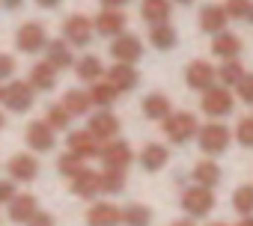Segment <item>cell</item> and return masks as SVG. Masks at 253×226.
<instances>
[{"mask_svg": "<svg viewBox=\"0 0 253 226\" xmlns=\"http://www.w3.org/2000/svg\"><path fill=\"white\" fill-rule=\"evenodd\" d=\"M197 131H200L197 116H194V113H188V110L170 113V116L164 119V134H167L170 143H179V146H182V143H188Z\"/></svg>", "mask_w": 253, "mask_h": 226, "instance_id": "cell-1", "label": "cell"}, {"mask_svg": "<svg viewBox=\"0 0 253 226\" xmlns=\"http://www.w3.org/2000/svg\"><path fill=\"white\" fill-rule=\"evenodd\" d=\"M203 113H209V116L220 119V116H229V113L235 110V98L226 86H211L203 92V101H200Z\"/></svg>", "mask_w": 253, "mask_h": 226, "instance_id": "cell-2", "label": "cell"}, {"mask_svg": "<svg viewBox=\"0 0 253 226\" xmlns=\"http://www.w3.org/2000/svg\"><path fill=\"white\" fill-rule=\"evenodd\" d=\"M197 140H200V149H203L206 155H220V152H226L232 134H229L226 125H220V122H209V125H203V128L197 131Z\"/></svg>", "mask_w": 253, "mask_h": 226, "instance_id": "cell-3", "label": "cell"}, {"mask_svg": "<svg viewBox=\"0 0 253 226\" xmlns=\"http://www.w3.org/2000/svg\"><path fill=\"white\" fill-rule=\"evenodd\" d=\"M15 45H18L21 54H39V51L48 48V33H45V27L39 21H27V24L18 27Z\"/></svg>", "mask_w": 253, "mask_h": 226, "instance_id": "cell-4", "label": "cell"}, {"mask_svg": "<svg viewBox=\"0 0 253 226\" xmlns=\"http://www.w3.org/2000/svg\"><path fill=\"white\" fill-rule=\"evenodd\" d=\"M182 208L191 214V217H206L211 208H214V193L211 188H203V185H194L182 193Z\"/></svg>", "mask_w": 253, "mask_h": 226, "instance_id": "cell-5", "label": "cell"}, {"mask_svg": "<svg viewBox=\"0 0 253 226\" xmlns=\"http://www.w3.org/2000/svg\"><path fill=\"white\" fill-rule=\"evenodd\" d=\"M110 54H113L116 63L134 66V63L143 57V42H140L134 33H119V36L110 42Z\"/></svg>", "mask_w": 253, "mask_h": 226, "instance_id": "cell-6", "label": "cell"}, {"mask_svg": "<svg viewBox=\"0 0 253 226\" xmlns=\"http://www.w3.org/2000/svg\"><path fill=\"white\" fill-rule=\"evenodd\" d=\"M98 158H101V164H104V170H128V164L134 161V152H131V146L125 143V140H110L101 152H98Z\"/></svg>", "mask_w": 253, "mask_h": 226, "instance_id": "cell-7", "label": "cell"}, {"mask_svg": "<svg viewBox=\"0 0 253 226\" xmlns=\"http://www.w3.org/2000/svg\"><path fill=\"white\" fill-rule=\"evenodd\" d=\"M92 33H95V27H92V21L86 15H69L66 24H63V36L75 48H86L92 42Z\"/></svg>", "mask_w": 253, "mask_h": 226, "instance_id": "cell-8", "label": "cell"}, {"mask_svg": "<svg viewBox=\"0 0 253 226\" xmlns=\"http://www.w3.org/2000/svg\"><path fill=\"white\" fill-rule=\"evenodd\" d=\"M104 80H107L116 92H131V89L140 86V75H137V69H134V66H125V63L110 66V69L104 72Z\"/></svg>", "mask_w": 253, "mask_h": 226, "instance_id": "cell-9", "label": "cell"}, {"mask_svg": "<svg viewBox=\"0 0 253 226\" xmlns=\"http://www.w3.org/2000/svg\"><path fill=\"white\" fill-rule=\"evenodd\" d=\"M33 86L27 83V80H15V83H9L6 86V92H3V104L12 110V113H27L30 107H33Z\"/></svg>", "mask_w": 253, "mask_h": 226, "instance_id": "cell-10", "label": "cell"}, {"mask_svg": "<svg viewBox=\"0 0 253 226\" xmlns=\"http://www.w3.org/2000/svg\"><path fill=\"white\" fill-rule=\"evenodd\" d=\"M185 80H188L191 89L206 92V89L214 86V80H217V69H214L211 63H206V60H194V63L188 66V72H185Z\"/></svg>", "mask_w": 253, "mask_h": 226, "instance_id": "cell-11", "label": "cell"}, {"mask_svg": "<svg viewBox=\"0 0 253 226\" xmlns=\"http://www.w3.org/2000/svg\"><path fill=\"white\" fill-rule=\"evenodd\" d=\"M27 146L33 149V152H51L54 146H57V131L48 125V122H30L27 125Z\"/></svg>", "mask_w": 253, "mask_h": 226, "instance_id": "cell-12", "label": "cell"}, {"mask_svg": "<svg viewBox=\"0 0 253 226\" xmlns=\"http://www.w3.org/2000/svg\"><path fill=\"white\" fill-rule=\"evenodd\" d=\"M69 188H72V193L75 196H81V199H92V196H98L101 193V173H95V170H81L78 176H72L69 179Z\"/></svg>", "mask_w": 253, "mask_h": 226, "instance_id": "cell-13", "label": "cell"}, {"mask_svg": "<svg viewBox=\"0 0 253 226\" xmlns=\"http://www.w3.org/2000/svg\"><path fill=\"white\" fill-rule=\"evenodd\" d=\"M86 131H89L98 143H101V140H104V143H110V140L119 134V119L113 116L110 110H101V113H95V116L86 122Z\"/></svg>", "mask_w": 253, "mask_h": 226, "instance_id": "cell-14", "label": "cell"}, {"mask_svg": "<svg viewBox=\"0 0 253 226\" xmlns=\"http://www.w3.org/2000/svg\"><path fill=\"white\" fill-rule=\"evenodd\" d=\"M6 170H9V179H12V182H33V179L39 176V161H36V155L18 152V155L9 158Z\"/></svg>", "mask_w": 253, "mask_h": 226, "instance_id": "cell-15", "label": "cell"}, {"mask_svg": "<svg viewBox=\"0 0 253 226\" xmlns=\"http://www.w3.org/2000/svg\"><path fill=\"white\" fill-rule=\"evenodd\" d=\"M92 27H95V33L98 36H119V33H125V12H119V9H104V12H98V18L92 21Z\"/></svg>", "mask_w": 253, "mask_h": 226, "instance_id": "cell-16", "label": "cell"}, {"mask_svg": "<svg viewBox=\"0 0 253 226\" xmlns=\"http://www.w3.org/2000/svg\"><path fill=\"white\" fill-rule=\"evenodd\" d=\"M86 223L89 226H119L122 223V208H116L113 202H95L86 211Z\"/></svg>", "mask_w": 253, "mask_h": 226, "instance_id": "cell-17", "label": "cell"}, {"mask_svg": "<svg viewBox=\"0 0 253 226\" xmlns=\"http://www.w3.org/2000/svg\"><path fill=\"white\" fill-rule=\"evenodd\" d=\"M69 152H75L78 158H84V161H89V158H98V140L84 128V131H72L69 134Z\"/></svg>", "mask_w": 253, "mask_h": 226, "instance_id": "cell-18", "label": "cell"}, {"mask_svg": "<svg viewBox=\"0 0 253 226\" xmlns=\"http://www.w3.org/2000/svg\"><path fill=\"white\" fill-rule=\"evenodd\" d=\"M226 21H229V15H226V9L223 6H217V3H209V6H203L200 9V30H206V33H223V27H226Z\"/></svg>", "mask_w": 253, "mask_h": 226, "instance_id": "cell-19", "label": "cell"}, {"mask_svg": "<svg viewBox=\"0 0 253 226\" xmlns=\"http://www.w3.org/2000/svg\"><path fill=\"white\" fill-rule=\"evenodd\" d=\"M137 161H140V167H143L146 173H158V170L170 161V152H167V146H161V143H146L143 152L137 155Z\"/></svg>", "mask_w": 253, "mask_h": 226, "instance_id": "cell-20", "label": "cell"}, {"mask_svg": "<svg viewBox=\"0 0 253 226\" xmlns=\"http://www.w3.org/2000/svg\"><path fill=\"white\" fill-rule=\"evenodd\" d=\"M27 83H30L33 89H39V92H48V89H54V83H57V69H54L48 60H42V63H36V66L30 69Z\"/></svg>", "mask_w": 253, "mask_h": 226, "instance_id": "cell-21", "label": "cell"}, {"mask_svg": "<svg viewBox=\"0 0 253 226\" xmlns=\"http://www.w3.org/2000/svg\"><path fill=\"white\" fill-rule=\"evenodd\" d=\"M39 211L36 196L33 193H15V199L9 202V220L15 223H30V217Z\"/></svg>", "mask_w": 253, "mask_h": 226, "instance_id": "cell-22", "label": "cell"}, {"mask_svg": "<svg viewBox=\"0 0 253 226\" xmlns=\"http://www.w3.org/2000/svg\"><path fill=\"white\" fill-rule=\"evenodd\" d=\"M173 113V104H170V98L164 95V92H149L146 98H143V116L146 119H167Z\"/></svg>", "mask_w": 253, "mask_h": 226, "instance_id": "cell-23", "label": "cell"}, {"mask_svg": "<svg viewBox=\"0 0 253 226\" xmlns=\"http://www.w3.org/2000/svg\"><path fill=\"white\" fill-rule=\"evenodd\" d=\"M211 54L220 57V60H238V54H241V39H238L235 33H226V30H223V33L214 36Z\"/></svg>", "mask_w": 253, "mask_h": 226, "instance_id": "cell-24", "label": "cell"}, {"mask_svg": "<svg viewBox=\"0 0 253 226\" xmlns=\"http://www.w3.org/2000/svg\"><path fill=\"white\" fill-rule=\"evenodd\" d=\"M45 60H48L57 72H60V69H69V66L75 63V57H72V45L63 42V39L48 42V48H45Z\"/></svg>", "mask_w": 253, "mask_h": 226, "instance_id": "cell-25", "label": "cell"}, {"mask_svg": "<svg viewBox=\"0 0 253 226\" xmlns=\"http://www.w3.org/2000/svg\"><path fill=\"white\" fill-rule=\"evenodd\" d=\"M170 9H173L170 0H143V3H140V15H143L152 27H155V24H167Z\"/></svg>", "mask_w": 253, "mask_h": 226, "instance_id": "cell-26", "label": "cell"}, {"mask_svg": "<svg viewBox=\"0 0 253 226\" xmlns=\"http://www.w3.org/2000/svg\"><path fill=\"white\" fill-rule=\"evenodd\" d=\"M75 72H78V77H81L84 83H95V80L104 77V66H101V60H98L95 54L81 57V60L75 63Z\"/></svg>", "mask_w": 253, "mask_h": 226, "instance_id": "cell-27", "label": "cell"}, {"mask_svg": "<svg viewBox=\"0 0 253 226\" xmlns=\"http://www.w3.org/2000/svg\"><path fill=\"white\" fill-rule=\"evenodd\" d=\"M191 179H194L197 185H203V188H214V185L220 182V167H217V161H211V158H203V161L194 167Z\"/></svg>", "mask_w": 253, "mask_h": 226, "instance_id": "cell-28", "label": "cell"}, {"mask_svg": "<svg viewBox=\"0 0 253 226\" xmlns=\"http://www.w3.org/2000/svg\"><path fill=\"white\" fill-rule=\"evenodd\" d=\"M72 116H84V113L92 107V101H89V92H84V89H69L66 95H63V101H60Z\"/></svg>", "mask_w": 253, "mask_h": 226, "instance_id": "cell-29", "label": "cell"}, {"mask_svg": "<svg viewBox=\"0 0 253 226\" xmlns=\"http://www.w3.org/2000/svg\"><path fill=\"white\" fill-rule=\"evenodd\" d=\"M149 42H152V48H158V51H170V48L176 45V30H173L170 24H155V27L149 30Z\"/></svg>", "mask_w": 253, "mask_h": 226, "instance_id": "cell-30", "label": "cell"}, {"mask_svg": "<svg viewBox=\"0 0 253 226\" xmlns=\"http://www.w3.org/2000/svg\"><path fill=\"white\" fill-rule=\"evenodd\" d=\"M244 75H247V72L241 69V63H238V60H223V66L217 69V80H220L226 89H229V86H238Z\"/></svg>", "mask_w": 253, "mask_h": 226, "instance_id": "cell-31", "label": "cell"}, {"mask_svg": "<svg viewBox=\"0 0 253 226\" xmlns=\"http://www.w3.org/2000/svg\"><path fill=\"white\" fill-rule=\"evenodd\" d=\"M116 89L107 83V80H95L92 86H89V101L95 104V107H110L113 101H116Z\"/></svg>", "mask_w": 253, "mask_h": 226, "instance_id": "cell-32", "label": "cell"}, {"mask_svg": "<svg viewBox=\"0 0 253 226\" xmlns=\"http://www.w3.org/2000/svg\"><path fill=\"white\" fill-rule=\"evenodd\" d=\"M122 223L125 226H149L152 223V211L140 202H131L128 208H122Z\"/></svg>", "mask_w": 253, "mask_h": 226, "instance_id": "cell-33", "label": "cell"}, {"mask_svg": "<svg viewBox=\"0 0 253 226\" xmlns=\"http://www.w3.org/2000/svg\"><path fill=\"white\" fill-rule=\"evenodd\" d=\"M232 208L244 217V214H253V185H241L235 193H232Z\"/></svg>", "mask_w": 253, "mask_h": 226, "instance_id": "cell-34", "label": "cell"}, {"mask_svg": "<svg viewBox=\"0 0 253 226\" xmlns=\"http://www.w3.org/2000/svg\"><path fill=\"white\" fill-rule=\"evenodd\" d=\"M45 122H48L54 131H66V128H69V122H72V113H69L63 104H51V107H48Z\"/></svg>", "mask_w": 253, "mask_h": 226, "instance_id": "cell-35", "label": "cell"}, {"mask_svg": "<svg viewBox=\"0 0 253 226\" xmlns=\"http://www.w3.org/2000/svg\"><path fill=\"white\" fill-rule=\"evenodd\" d=\"M125 190V173L122 170H104L101 173V193H122Z\"/></svg>", "mask_w": 253, "mask_h": 226, "instance_id": "cell-36", "label": "cell"}, {"mask_svg": "<svg viewBox=\"0 0 253 226\" xmlns=\"http://www.w3.org/2000/svg\"><path fill=\"white\" fill-rule=\"evenodd\" d=\"M57 170H60L63 176H69V179H72V176H78V173L84 170V158H78L75 152H66V155H60V158H57Z\"/></svg>", "mask_w": 253, "mask_h": 226, "instance_id": "cell-37", "label": "cell"}, {"mask_svg": "<svg viewBox=\"0 0 253 226\" xmlns=\"http://www.w3.org/2000/svg\"><path fill=\"white\" fill-rule=\"evenodd\" d=\"M244 149H253V116H244L238 125H235V134H232Z\"/></svg>", "mask_w": 253, "mask_h": 226, "instance_id": "cell-38", "label": "cell"}, {"mask_svg": "<svg viewBox=\"0 0 253 226\" xmlns=\"http://www.w3.org/2000/svg\"><path fill=\"white\" fill-rule=\"evenodd\" d=\"M250 6H253V0H226V3H223V9H226L229 18H247Z\"/></svg>", "mask_w": 253, "mask_h": 226, "instance_id": "cell-39", "label": "cell"}, {"mask_svg": "<svg viewBox=\"0 0 253 226\" xmlns=\"http://www.w3.org/2000/svg\"><path fill=\"white\" fill-rule=\"evenodd\" d=\"M235 89H238V98H241L244 104H253V75H244Z\"/></svg>", "mask_w": 253, "mask_h": 226, "instance_id": "cell-40", "label": "cell"}, {"mask_svg": "<svg viewBox=\"0 0 253 226\" xmlns=\"http://www.w3.org/2000/svg\"><path fill=\"white\" fill-rule=\"evenodd\" d=\"M15 75V60L9 54H0V80H9Z\"/></svg>", "mask_w": 253, "mask_h": 226, "instance_id": "cell-41", "label": "cell"}, {"mask_svg": "<svg viewBox=\"0 0 253 226\" xmlns=\"http://www.w3.org/2000/svg\"><path fill=\"white\" fill-rule=\"evenodd\" d=\"M15 199V182L12 179H0V202H12Z\"/></svg>", "mask_w": 253, "mask_h": 226, "instance_id": "cell-42", "label": "cell"}, {"mask_svg": "<svg viewBox=\"0 0 253 226\" xmlns=\"http://www.w3.org/2000/svg\"><path fill=\"white\" fill-rule=\"evenodd\" d=\"M27 226H57V223H54V214H48V211H36V214L30 217Z\"/></svg>", "mask_w": 253, "mask_h": 226, "instance_id": "cell-43", "label": "cell"}, {"mask_svg": "<svg viewBox=\"0 0 253 226\" xmlns=\"http://www.w3.org/2000/svg\"><path fill=\"white\" fill-rule=\"evenodd\" d=\"M125 3H128V0H101V6H104V9H122Z\"/></svg>", "mask_w": 253, "mask_h": 226, "instance_id": "cell-44", "label": "cell"}, {"mask_svg": "<svg viewBox=\"0 0 253 226\" xmlns=\"http://www.w3.org/2000/svg\"><path fill=\"white\" fill-rule=\"evenodd\" d=\"M0 3H3L6 9H21V3H24V0H0Z\"/></svg>", "mask_w": 253, "mask_h": 226, "instance_id": "cell-45", "label": "cell"}, {"mask_svg": "<svg viewBox=\"0 0 253 226\" xmlns=\"http://www.w3.org/2000/svg\"><path fill=\"white\" fill-rule=\"evenodd\" d=\"M39 6H45V9H54V6H60V0H36Z\"/></svg>", "mask_w": 253, "mask_h": 226, "instance_id": "cell-46", "label": "cell"}, {"mask_svg": "<svg viewBox=\"0 0 253 226\" xmlns=\"http://www.w3.org/2000/svg\"><path fill=\"white\" fill-rule=\"evenodd\" d=\"M235 226H253V214H244V217H241Z\"/></svg>", "mask_w": 253, "mask_h": 226, "instance_id": "cell-47", "label": "cell"}, {"mask_svg": "<svg viewBox=\"0 0 253 226\" xmlns=\"http://www.w3.org/2000/svg\"><path fill=\"white\" fill-rule=\"evenodd\" d=\"M170 226H194V220H176V223H170Z\"/></svg>", "mask_w": 253, "mask_h": 226, "instance_id": "cell-48", "label": "cell"}, {"mask_svg": "<svg viewBox=\"0 0 253 226\" xmlns=\"http://www.w3.org/2000/svg\"><path fill=\"white\" fill-rule=\"evenodd\" d=\"M3 125H6V116H3V113H0V131H3Z\"/></svg>", "mask_w": 253, "mask_h": 226, "instance_id": "cell-49", "label": "cell"}, {"mask_svg": "<svg viewBox=\"0 0 253 226\" xmlns=\"http://www.w3.org/2000/svg\"><path fill=\"white\" fill-rule=\"evenodd\" d=\"M3 92H6V86H3V83H0V104H3Z\"/></svg>", "mask_w": 253, "mask_h": 226, "instance_id": "cell-50", "label": "cell"}, {"mask_svg": "<svg viewBox=\"0 0 253 226\" xmlns=\"http://www.w3.org/2000/svg\"><path fill=\"white\" fill-rule=\"evenodd\" d=\"M176 3H182V6H191V3H194V0H176Z\"/></svg>", "mask_w": 253, "mask_h": 226, "instance_id": "cell-51", "label": "cell"}, {"mask_svg": "<svg viewBox=\"0 0 253 226\" xmlns=\"http://www.w3.org/2000/svg\"><path fill=\"white\" fill-rule=\"evenodd\" d=\"M247 21H253V6H250V15H247Z\"/></svg>", "mask_w": 253, "mask_h": 226, "instance_id": "cell-52", "label": "cell"}, {"mask_svg": "<svg viewBox=\"0 0 253 226\" xmlns=\"http://www.w3.org/2000/svg\"><path fill=\"white\" fill-rule=\"evenodd\" d=\"M211 226H226V223H211Z\"/></svg>", "mask_w": 253, "mask_h": 226, "instance_id": "cell-53", "label": "cell"}]
</instances>
